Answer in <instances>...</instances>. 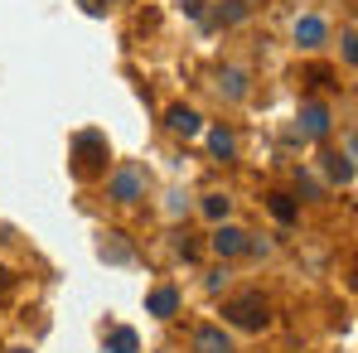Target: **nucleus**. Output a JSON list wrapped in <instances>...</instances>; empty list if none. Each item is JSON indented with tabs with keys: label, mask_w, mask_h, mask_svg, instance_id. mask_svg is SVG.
Wrapping results in <instances>:
<instances>
[{
	"label": "nucleus",
	"mask_w": 358,
	"mask_h": 353,
	"mask_svg": "<svg viewBox=\"0 0 358 353\" xmlns=\"http://www.w3.org/2000/svg\"><path fill=\"white\" fill-rule=\"evenodd\" d=\"M107 160H112V145H107L102 131H78L73 136V175L78 179L107 175Z\"/></svg>",
	"instance_id": "obj_1"
},
{
	"label": "nucleus",
	"mask_w": 358,
	"mask_h": 353,
	"mask_svg": "<svg viewBox=\"0 0 358 353\" xmlns=\"http://www.w3.org/2000/svg\"><path fill=\"white\" fill-rule=\"evenodd\" d=\"M223 315H228V324H238V329H266L271 305H266L257 291H247V295H233V300L223 305Z\"/></svg>",
	"instance_id": "obj_2"
},
{
	"label": "nucleus",
	"mask_w": 358,
	"mask_h": 353,
	"mask_svg": "<svg viewBox=\"0 0 358 353\" xmlns=\"http://www.w3.org/2000/svg\"><path fill=\"white\" fill-rule=\"evenodd\" d=\"M107 194H112L117 203H136V199H145V175L131 170V165H121V170H112V179H107Z\"/></svg>",
	"instance_id": "obj_3"
},
{
	"label": "nucleus",
	"mask_w": 358,
	"mask_h": 353,
	"mask_svg": "<svg viewBox=\"0 0 358 353\" xmlns=\"http://www.w3.org/2000/svg\"><path fill=\"white\" fill-rule=\"evenodd\" d=\"M208 247H213L223 261H228V257H242V252H247V233H242V228H233V223H218V228H213V237H208Z\"/></svg>",
	"instance_id": "obj_4"
},
{
	"label": "nucleus",
	"mask_w": 358,
	"mask_h": 353,
	"mask_svg": "<svg viewBox=\"0 0 358 353\" xmlns=\"http://www.w3.org/2000/svg\"><path fill=\"white\" fill-rule=\"evenodd\" d=\"M300 136H310V141H320V136H329V107H324V102H305V107H300Z\"/></svg>",
	"instance_id": "obj_5"
},
{
	"label": "nucleus",
	"mask_w": 358,
	"mask_h": 353,
	"mask_svg": "<svg viewBox=\"0 0 358 353\" xmlns=\"http://www.w3.org/2000/svg\"><path fill=\"white\" fill-rule=\"evenodd\" d=\"M324 34H329V24H324L320 15H300V20H296V44H300V49H320Z\"/></svg>",
	"instance_id": "obj_6"
},
{
	"label": "nucleus",
	"mask_w": 358,
	"mask_h": 353,
	"mask_svg": "<svg viewBox=\"0 0 358 353\" xmlns=\"http://www.w3.org/2000/svg\"><path fill=\"white\" fill-rule=\"evenodd\" d=\"M194 353H233V339L223 329L203 324V329H194Z\"/></svg>",
	"instance_id": "obj_7"
},
{
	"label": "nucleus",
	"mask_w": 358,
	"mask_h": 353,
	"mask_svg": "<svg viewBox=\"0 0 358 353\" xmlns=\"http://www.w3.org/2000/svg\"><path fill=\"white\" fill-rule=\"evenodd\" d=\"M175 310H179V291H175V286H160V291L145 295V315H155V319H170Z\"/></svg>",
	"instance_id": "obj_8"
},
{
	"label": "nucleus",
	"mask_w": 358,
	"mask_h": 353,
	"mask_svg": "<svg viewBox=\"0 0 358 353\" xmlns=\"http://www.w3.org/2000/svg\"><path fill=\"white\" fill-rule=\"evenodd\" d=\"M324 175L334 179V184H354V150H344V155H324Z\"/></svg>",
	"instance_id": "obj_9"
},
{
	"label": "nucleus",
	"mask_w": 358,
	"mask_h": 353,
	"mask_svg": "<svg viewBox=\"0 0 358 353\" xmlns=\"http://www.w3.org/2000/svg\"><path fill=\"white\" fill-rule=\"evenodd\" d=\"M170 131H179V136H199L203 131V117L194 112V107H170Z\"/></svg>",
	"instance_id": "obj_10"
},
{
	"label": "nucleus",
	"mask_w": 358,
	"mask_h": 353,
	"mask_svg": "<svg viewBox=\"0 0 358 353\" xmlns=\"http://www.w3.org/2000/svg\"><path fill=\"white\" fill-rule=\"evenodd\" d=\"M218 87H223V92H228L233 102H242V97H247V73H242V68H223Z\"/></svg>",
	"instance_id": "obj_11"
},
{
	"label": "nucleus",
	"mask_w": 358,
	"mask_h": 353,
	"mask_svg": "<svg viewBox=\"0 0 358 353\" xmlns=\"http://www.w3.org/2000/svg\"><path fill=\"white\" fill-rule=\"evenodd\" d=\"M208 150H213L218 160H228V155L238 150V141H233V131H223V126H213V131H208Z\"/></svg>",
	"instance_id": "obj_12"
},
{
	"label": "nucleus",
	"mask_w": 358,
	"mask_h": 353,
	"mask_svg": "<svg viewBox=\"0 0 358 353\" xmlns=\"http://www.w3.org/2000/svg\"><path fill=\"white\" fill-rule=\"evenodd\" d=\"M203 213H208L213 223H228V213H233V199H228V194H203Z\"/></svg>",
	"instance_id": "obj_13"
},
{
	"label": "nucleus",
	"mask_w": 358,
	"mask_h": 353,
	"mask_svg": "<svg viewBox=\"0 0 358 353\" xmlns=\"http://www.w3.org/2000/svg\"><path fill=\"white\" fill-rule=\"evenodd\" d=\"M107 353H141V334H136V329H112Z\"/></svg>",
	"instance_id": "obj_14"
},
{
	"label": "nucleus",
	"mask_w": 358,
	"mask_h": 353,
	"mask_svg": "<svg viewBox=\"0 0 358 353\" xmlns=\"http://www.w3.org/2000/svg\"><path fill=\"white\" fill-rule=\"evenodd\" d=\"M242 20H247V0H223L213 15V24H242Z\"/></svg>",
	"instance_id": "obj_15"
},
{
	"label": "nucleus",
	"mask_w": 358,
	"mask_h": 353,
	"mask_svg": "<svg viewBox=\"0 0 358 353\" xmlns=\"http://www.w3.org/2000/svg\"><path fill=\"white\" fill-rule=\"evenodd\" d=\"M102 257H107V261H131V247H126V242H121V233H107V242H102Z\"/></svg>",
	"instance_id": "obj_16"
},
{
	"label": "nucleus",
	"mask_w": 358,
	"mask_h": 353,
	"mask_svg": "<svg viewBox=\"0 0 358 353\" xmlns=\"http://www.w3.org/2000/svg\"><path fill=\"white\" fill-rule=\"evenodd\" d=\"M266 208H271V213H276L281 223H291V218H296V203H291L286 194H271V199H266Z\"/></svg>",
	"instance_id": "obj_17"
},
{
	"label": "nucleus",
	"mask_w": 358,
	"mask_h": 353,
	"mask_svg": "<svg viewBox=\"0 0 358 353\" xmlns=\"http://www.w3.org/2000/svg\"><path fill=\"white\" fill-rule=\"evenodd\" d=\"M78 5H83L87 15H107V10H112V0H78Z\"/></svg>",
	"instance_id": "obj_18"
},
{
	"label": "nucleus",
	"mask_w": 358,
	"mask_h": 353,
	"mask_svg": "<svg viewBox=\"0 0 358 353\" xmlns=\"http://www.w3.org/2000/svg\"><path fill=\"white\" fill-rule=\"evenodd\" d=\"M175 5L189 15V20H199V15H203V0H175Z\"/></svg>",
	"instance_id": "obj_19"
},
{
	"label": "nucleus",
	"mask_w": 358,
	"mask_h": 353,
	"mask_svg": "<svg viewBox=\"0 0 358 353\" xmlns=\"http://www.w3.org/2000/svg\"><path fill=\"white\" fill-rule=\"evenodd\" d=\"M344 63H358V49H354V29H344Z\"/></svg>",
	"instance_id": "obj_20"
},
{
	"label": "nucleus",
	"mask_w": 358,
	"mask_h": 353,
	"mask_svg": "<svg viewBox=\"0 0 358 353\" xmlns=\"http://www.w3.org/2000/svg\"><path fill=\"white\" fill-rule=\"evenodd\" d=\"M10 291V271H5V266H0V295Z\"/></svg>",
	"instance_id": "obj_21"
},
{
	"label": "nucleus",
	"mask_w": 358,
	"mask_h": 353,
	"mask_svg": "<svg viewBox=\"0 0 358 353\" xmlns=\"http://www.w3.org/2000/svg\"><path fill=\"white\" fill-rule=\"evenodd\" d=\"M5 353H29V349H5Z\"/></svg>",
	"instance_id": "obj_22"
}]
</instances>
